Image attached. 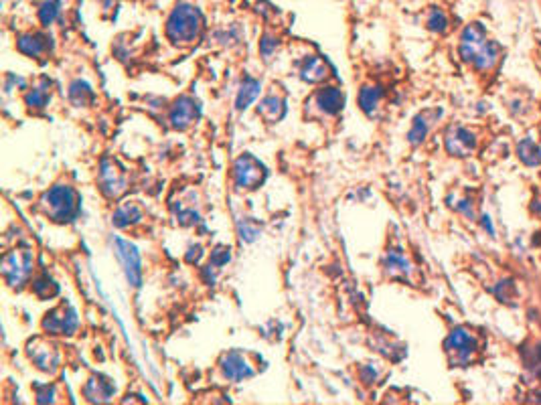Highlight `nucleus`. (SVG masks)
Wrapping results in <instances>:
<instances>
[{"instance_id":"obj_26","label":"nucleus","mask_w":541,"mask_h":405,"mask_svg":"<svg viewBox=\"0 0 541 405\" xmlns=\"http://www.w3.org/2000/svg\"><path fill=\"white\" fill-rule=\"evenodd\" d=\"M497 57H499V45L495 41H486L483 51L477 55V59L472 61V65H475V69L484 71V69H491L497 63Z\"/></svg>"},{"instance_id":"obj_38","label":"nucleus","mask_w":541,"mask_h":405,"mask_svg":"<svg viewBox=\"0 0 541 405\" xmlns=\"http://www.w3.org/2000/svg\"><path fill=\"white\" fill-rule=\"evenodd\" d=\"M483 225H484V229L489 232V235H495V227H493V221H491V217H489V215H484L483 217Z\"/></svg>"},{"instance_id":"obj_8","label":"nucleus","mask_w":541,"mask_h":405,"mask_svg":"<svg viewBox=\"0 0 541 405\" xmlns=\"http://www.w3.org/2000/svg\"><path fill=\"white\" fill-rule=\"evenodd\" d=\"M219 369L223 373L225 379L230 381H246L255 375V369L248 361V357L239 350H232V353H225L219 361Z\"/></svg>"},{"instance_id":"obj_6","label":"nucleus","mask_w":541,"mask_h":405,"mask_svg":"<svg viewBox=\"0 0 541 405\" xmlns=\"http://www.w3.org/2000/svg\"><path fill=\"white\" fill-rule=\"evenodd\" d=\"M43 330L47 334H61V336H71L79 327L78 312L73 306L61 302L59 306L49 310L43 318Z\"/></svg>"},{"instance_id":"obj_30","label":"nucleus","mask_w":541,"mask_h":405,"mask_svg":"<svg viewBox=\"0 0 541 405\" xmlns=\"http://www.w3.org/2000/svg\"><path fill=\"white\" fill-rule=\"evenodd\" d=\"M69 97H71V101H73L76 106H85V101L94 97V92H92V87H90L85 81H79L78 79V81H73L71 87H69Z\"/></svg>"},{"instance_id":"obj_13","label":"nucleus","mask_w":541,"mask_h":405,"mask_svg":"<svg viewBox=\"0 0 541 405\" xmlns=\"http://www.w3.org/2000/svg\"><path fill=\"white\" fill-rule=\"evenodd\" d=\"M99 185H101V191L108 194L110 199L114 197H120V194L126 191V174L124 171H120L114 162L110 160H104L101 162V171H99Z\"/></svg>"},{"instance_id":"obj_1","label":"nucleus","mask_w":541,"mask_h":405,"mask_svg":"<svg viewBox=\"0 0 541 405\" xmlns=\"http://www.w3.org/2000/svg\"><path fill=\"white\" fill-rule=\"evenodd\" d=\"M203 29V17L193 4H176L167 20V37L173 45L185 47L199 39Z\"/></svg>"},{"instance_id":"obj_22","label":"nucleus","mask_w":541,"mask_h":405,"mask_svg":"<svg viewBox=\"0 0 541 405\" xmlns=\"http://www.w3.org/2000/svg\"><path fill=\"white\" fill-rule=\"evenodd\" d=\"M284 106H286V104H284V97L270 94V96H266L260 101L258 114L264 118V120H268V122H276V120H280V118L284 116V112H286Z\"/></svg>"},{"instance_id":"obj_33","label":"nucleus","mask_w":541,"mask_h":405,"mask_svg":"<svg viewBox=\"0 0 541 405\" xmlns=\"http://www.w3.org/2000/svg\"><path fill=\"white\" fill-rule=\"evenodd\" d=\"M276 49H278V39L274 35H270V33H266L262 37V41H260V51H262L264 59H270V55Z\"/></svg>"},{"instance_id":"obj_35","label":"nucleus","mask_w":541,"mask_h":405,"mask_svg":"<svg viewBox=\"0 0 541 405\" xmlns=\"http://www.w3.org/2000/svg\"><path fill=\"white\" fill-rule=\"evenodd\" d=\"M239 233H241V239H244V241H253V239L258 237V227H253V225H250L248 219H244V221L239 223Z\"/></svg>"},{"instance_id":"obj_12","label":"nucleus","mask_w":541,"mask_h":405,"mask_svg":"<svg viewBox=\"0 0 541 405\" xmlns=\"http://www.w3.org/2000/svg\"><path fill=\"white\" fill-rule=\"evenodd\" d=\"M310 104H312L323 116H337V114L343 110L345 94H343L339 87L327 85V87H321V90H316V92L312 94Z\"/></svg>"},{"instance_id":"obj_14","label":"nucleus","mask_w":541,"mask_h":405,"mask_svg":"<svg viewBox=\"0 0 541 405\" xmlns=\"http://www.w3.org/2000/svg\"><path fill=\"white\" fill-rule=\"evenodd\" d=\"M446 150L452 156H468L475 146H477V138L470 130H466L463 126H452L446 134Z\"/></svg>"},{"instance_id":"obj_31","label":"nucleus","mask_w":541,"mask_h":405,"mask_svg":"<svg viewBox=\"0 0 541 405\" xmlns=\"http://www.w3.org/2000/svg\"><path fill=\"white\" fill-rule=\"evenodd\" d=\"M525 365H527V369L533 371L535 377L541 379V347L531 348V350L525 353Z\"/></svg>"},{"instance_id":"obj_5","label":"nucleus","mask_w":541,"mask_h":405,"mask_svg":"<svg viewBox=\"0 0 541 405\" xmlns=\"http://www.w3.org/2000/svg\"><path fill=\"white\" fill-rule=\"evenodd\" d=\"M266 178V166L251 155H241L233 164V183L239 191H253Z\"/></svg>"},{"instance_id":"obj_23","label":"nucleus","mask_w":541,"mask_h":405,"mask_svg":"<svg viewBox=\"0 0 541 405\" xmlns=\"http://www.w3.org/2000/svg\"><path fill=\"white\" fill-rule=\"evenodd\" d=\"M381 99H384V90H381L379 85H365V87H361V92H359V108H361L367 116H373L375 110L379 108Z\"/></svg>"},{"instance_id":"obj_2","label":"nucleus","mask_w":541,"mask_h":405,"mask_svg":"<svg viewBox=\"0 0 541 405\" xmlns=\"http://www.w3.org/2000/svg\"><path fill=\"white\" fill-rule=\"evenodd\" d=\"M39 207L51 221L69 223L79 213L78 191L69 185H55L41 197Z\"/></svg>"},{"instance_id":"obj_25","label":"nucleus","mask_w":541,"mask_h":405,"mask_svg":"<svg viewBox=\"0 0 541 405\" xmlns=\"http://www.w3.org/2000/svg\"><path fill=\"white\" fill-rule=\"evenodd\" d=\"M140 219H142V211H140V207L134 205V203H126V205H122V207L114 213V225L120 227V229L134 225Z\"/></svg>"},{"instance_id":"obj_16","label":"nucleus","mask_w":541,"mask_h":405,"mask_svg":"<svg viewBox=\"0 0 541 405\" xmlns=\"http://www.w3.org/2000/svg\"><path fill=\"white\" fill-rule=\"evenodd\" d=\"M114 391H116L114 383L108 377H104V375H94L83 387V395L92 404H106V402H110Z\"/></svg>"},{"instance_id":"obj_34","label":"nucleus","mask_w":541,"mask_h":405,"mask_svg":"<svg viewBox=\"0 0 541 405\" xmlns=\"http://www.w3.org/2000/svg\"><path fill=\"white\" fill-rule=\"evenodd\" d=\"M35 391H37V402L39 404H51V402H55L53 397H55V387L53 385H35Z\"/></svg>"},{"instance_id":"obj_36","label":"nucleus","mask_w":541,"mask_h":405,"mask_svg":"<svg viewBox=\"0 0 541 405\" xmlns=\"http://www.w3.org/2000/svg\"><path fill=\"white\" fill-rule=\"evenodd\" d=\"M456 209L464 215H468V217H475V211H472V203L468 201V199H464L461 201V205H456Z\"/></svg>"},{"instance_id":"obj_32","label":"nucleus","mask_w":541,"mask_h":405,"mask_svg":"<svg viewBox=\"0 0 541 405\" xmlns=\"http://www.w3.org/2000/svg\"><path fill=\"white\" fill-rule=\"evenodd\" d=\"M232 260V253H230V248H217V250L211 253V262H209V268L213 270H219L221 266H225L227 262Z\"/></svg>"},{"instance_id":"obj_10","label":"nucleus","mask_w":541,"mask_h":405,"mask_svg":"<svg viewBox=\"0 0 541 405\" xmlns=\"http://www.w3.org/2000/svg\"><path fill=\"white\" fill-rule=\"evenodd\" d=\"M29 359L35 363L37 369L45 373H55L59 367V350L53 343L45 341V339H35L33 343H29Z\"/></svg>"},{"instance_id":"obj_20","label":"nucleus","mask_w":541,"mask_h":405,"mask_svg":"<svg viewBox=\"0 0 541 405\" xmlns=\"http://www.w3.org/2000/svg\"><path fill=\"white\" fill-rule=\"evenodd\" d=\"M49 99H51V81L47 78H41L39 83L24 94V104L35 112L43 110L49 104Z\"/></svg>"},{"instance_id":"obj_17","label":"nucleus","mask_w":541,"mask_h":405,"mask_svg":"<svg viewBox=\"0 0 541 405\" xmlns=\"http://www.w3.org/2000/svg\"><path fill=\"white\" fill-rule=\"evenodd\" d=\"M384 268H386L387 276L393 278V280H409L412 276V264L407 262V257L400 250H389L386 253V260H384Z\"/></svg>"},{"instance_id":"obj_11","label":"nucleus","mask_w":541,"mask_h":405,"mask_svg":"<svg viewBox=\"0 0 541 405\" xmlns=\"http://www.w3.org/2000/svg\"><path fill=\"white\" fill-rule=\"evenodd\" d=\"M197 120H199V104L195 101L193 97H178L171 106L169 122H171L174 130H187L189 126H193Z\"/></svg>"},{"instance_id":"obj_29","label":"nucleus","mask_w":541,"mask_h":405,"mask_svg":"<svg viewBox=\"0 0 541 405\" xmlns=\"http://www.w3.org/2000/svg\"><path fill=\"white\" fill-rule=\"evenodd\" d=\"M426 27L432 31V33H446L448 31V17L442 8H432L428 13V19H426Z\"/></svg>"},{"instance_id":"obj_28","label":"nucleus","mask_w":541,"mask_h":405,"mask_svg":"<svg viewBox=\"0 0 541 405\" xmlns=\"http://www.w3.org/2000/svg\"><path fill=\"white\" fill-rule=\"evenodd\" d=\"M59 8H61V2L59 0H43L39 6V20L43 27H49L53 20L59 17Z\"/></svg>"},{"instance_id":"obj_9","label":"nucleus","mask_w":541,"mask_h":405,"mask_svg":"<svg viewBox=\"0 0 541 405\" xmlns=\"http://www.w3.org/2000/svg\"><path fill=\"white\" fill-rule=\"evenodd\" d=\"M486 31L481 22H470L461 35V47L458 53L466 63H472L477 55L483 51V47L486 45Z\"/></svg>"},{"instance_id":"obj_21","label":"nucleus","mask_w":541,"mask_h":405,"mask_svg":"<svg viewBox=\"0 0 541 405\" xmlns=\"http://www.w3.org/2000/svg\"><path fill=\"white\" fill-rule=\"evenodd\" d=\"M260 92H262V83H260L258 79H251V78L244 79V81H241V85H239L237 97H235V110H237V112L248 110L251 104L258 99Z\"/></svg>"},{"instance_id":"obj_27","label":"nucleus","mask_w":541,"mask_h":405,"mask_svg":"<svg viewBox=\"0 0 541 405\" xmlns=\"http://www.w3.org/2000/svg\"><path fill=\"white\" fill-rule=\"evenodd\" d=\"M33 292H35L39 298L47 300V298H53V296L57 294L59 286L49 278V273H43L37 280H33Z\"/></svg>"},{"instance_id":"obj_24","label":"nucleus","mask_w":541,"mask_h":405,"mask_svg":"<svg viewBox=\"0 0 541 405\" xmlns=\"http://www.w3.org/2000/svg\"><path fill=\"white\" fill-rule=\"evenodd\" d=\"M517 155H519V160L527 166H540L541 164V148L531 138H523L517 144Z\"/></svg>"},{"instance_id":"obj_37","label":"nucleus","mask_w":541,"mask_h":405,"mask_svg":"<svg viewBox=\"0 0 541 405\" xmlns=\"http://www.w3.org/2000/svg\"><path fill=\"white\" fill-rule=\"evenodd\" d=\"M365 371H367V373H363V381H365V383H375V379H377V371H375L371 365L365 367Z\"/></svg>"},{"instance_id":"obj_4","label":"nucleus","mask_w":541,"mask_h":405,"mask_svg":"<svg viewBox=\"0 0 541 405\" xmlns=\"http://www.w3.org/2000/svg\"><path fill=\"white\" fill-rule=\"evenodd\" d=\"M444 350L454 367H466L477 350V339L466 328H454L444 341Z\"/></svg>"},{"instance_id":"obj_15","label":"nucleus","mask_w":541,"mask_h":405,"mask_svg":"<svg viewBox=\"0 0 541 405\" xmlns=\"http://www.w3.org/2000/svg\"><path fill=\"white\" fill-rule=\"evenodd\" d=\"M17 49L22 55H27V57L41 59L45 57V55H49V51L53 49V43H51L49 35L24 33V35H19V39H17Z\"/></svg>"},{"instance_id":"obj_3","label":"nucleus","mask_w":541,"mask_h":405,"mask_svg":"<svg viewBox=\"0 0 541 405\" xmlns=\"http://www.w3.org/2000/svg\"><path fill=\"white\" fill-rule=\"evenodd\" d=\"M35 257L31 248H17V250L4 253L2 257V278L8 284V288H24L33 276Z\"/></svg>"},{"instance_id":"obj_7","label":"nucleus","mask_w":541,"mask_h":405,"mask_svg":"<svg viewBox=\"0 0 541 405\" xmlns=\"http://www.w3.org/2000/svg\"><path fill=\"white\" fill-rule=\"evenodd\" d=\"M114 246H116V255L124 268V273H126V280L130 286L138 288L142 284V260H140V251L136 250L134 243H130L128 239H122V237H116L114 239Z\"/></svg>"},{"instance_id":"obj_18","label":"nucleus","mask_w":541,"mask_h":405,"mask_svg":"<svg viewBox=\"0 0 541 405\" xmlns=\"http://www.w3.org/2000/svg\"><path fill=\"white\" fill-rule=\"evenodd\" d=\"M440 110H428V112H422L420 116H416L414 120V124H412V130L407 132V140H409V144H414V146H418V144H422L426 140V136L430 132V128H432V124L440 118Z\"/></svg>"},{"instance_id":"obj_19","label":"nucleus","mask_w":541,"mask_h":405,"mask_svg":"<svg viewBox=\"0 0 541 405\" xmlns=\"http://www.w3.org/2000/svg\"><path fill=\"white\" fill-rule=\"evenodd\" d=\"M329 78V65L323 57H309L300 67V79L309 83H323Z\"/></svg>"}]
</instances>
